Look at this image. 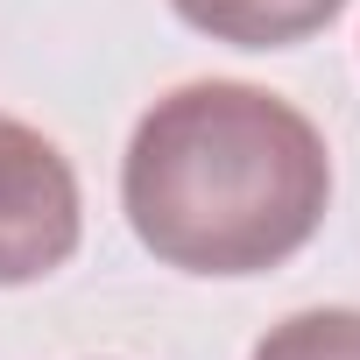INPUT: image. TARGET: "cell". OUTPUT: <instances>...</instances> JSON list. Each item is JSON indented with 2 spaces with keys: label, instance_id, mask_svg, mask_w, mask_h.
<instances>
[{
  "label": "cell",
  "instance_id": "1",
  "mask_svg": "<svg viewBox=\"0 0 360 360\" xmlns=\"http://www.w3.org/2000/svg\"><path fill=\"white\" fill-rule=\"evenodd\" d=\"M332 205V148L311 113L240 78L162 92L120 155L134 240L184 276H269L311 248Z\"/></svg>",
  "mask_w": 360,
  "mask_h": 360
},
{
  "label": "cell",
  "instance_id": "2",
  "mask_svg": "<svg viewBox=\"0 0 360 360\" xmlns=\"http://www.w3.org/2000/svg\"><path fill=\"white\" fill-rule=\"evenodd\" d=\"M85 240V198L71 155L29 120L0 113V290L57 276Z\"/></svg>",
  "mask_w": 360,
  "mask_h": 360
},
{
  "label": "cell",
  "instance_id": "3",
  "mask_svg": "<svg viewBox=\"0 0 360 360\" xmlns=\"http://www.w3.org/2000/svg\"><path fill=\"white\" fill-rule=\"evenodd\" d=\"M169 8H176V22H191L212 43H233V50H290V43L332 29L346 0H169Z\"/></svg>",
  "mask_w": 360,
  "mask_h": 360
},
{
  "label": "cell",
  "instance_id": "4",
  "mask_svg": "<svg viewBox=\"0 0 360 360\" xmlns=\"http://www.w3.org/2000/svg\"><path fill=\"white\" fill-rule=\"evenodd\" d=\"M248 360H360V311L353 304L297 311V318L269 325Z\"/></svg>",
  "mask_w": 360,
  "mask_h": 360
}]
</instances>
